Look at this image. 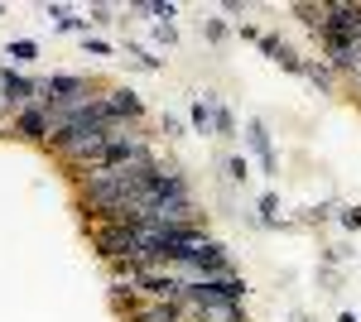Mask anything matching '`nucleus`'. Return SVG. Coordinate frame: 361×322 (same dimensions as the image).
Returning <instances> with one entry per match:
<instances>
[{"instance_id":"nucleus-1","label":"nucleus","mask_w":361,"mask_h":322,"mask_svg":"<svg viewBox=\"0 0 361 322\" xmlns=\"http://www.w3.org/2000/svg\"><path fill=\"white\" fill-rule=\"evenodd\" d=\"M49 130H54V125H49V111H44V106H29V111L15 116V135H20V140L49 144Z\"/></svg>"},{"instance_id":"nucleus-2","label":"nucleus","mask_w":361,"mask_h":322,"mask_svg":"<svg viewBox=\"0 0 361 322\" xmlns=\"http://www.w3.org/2000/svg\"><path fill=\"white\" fill-rule=\"evenodd\" d=\"M44 87H49V106H54V101H68V97L92 92V82L78 78V73H54V78H44Z\"/></svg>"},{"instance_id":"nucleus-3","label":"nucleus","mask_w":361,"mask_h":322,"mask_svg":"<svg viewBox=\"0 0 361 322\" xmlns=\"http://www.w3.org/2000/svg\"><path fill=\"white\" fill-rule=\"evenodd\" d=\"M255 44H260V49H265V54L275 58L279 68H284V73H304V58L294 54V49H289V44H279L275 34H265V29H255Z\"/></svg>"},{"instance_id":"nucleus-4","label":"nucleus","mask_w":361,"mask_h":322,"mask_svg":"<svg viewBox=\"0 0 361 322\" xmlns=\"http://www.w3.org/2000/svg\"><path fill=\"white\" fill-rule=\"evenodd\" d=\"M250 149L260 154V163H265V173H275V154H270V140H265V130H260V120H250Z\"/></svg>"},{"instance_id":"nucleus-5","label":"nucleus","mask_w":361,"mask_h":322,"mask_svg":"<svg viewBox=\"0 0 361 322\" xmlns=\"http://www.w3.org/2000/svg\"><path fill=\"white\" fill-rule=\"evenodd\" d=\"M207 111H212V130L222 135V140H231V135H236V120H231V111H226L222 101H212V97H207Z\"/></svg>"},{"instance_id":"nucleus-6","label":"nucleus","mask_w":361,"mask_h":322,"mask_svg":"<svg viewBox=\"0 0 361 322\" xmlns=\"http://www.w3.org/2000/svg\"><path fill=\"white\" fill-rule=\"evenodd\" d=\"M304 78L313 82V87H323V92H328V87H333V68H328V63H318V58H304Z\"/></svg>"},{"instance_id":"nucleus-7","label":"nucleus","mask_w":361,"mask_h":322,"mask_svg":"<svg viewBox=\"0 0 361 322\" xmlns=\"http://www.w3.org/2000/svg\"><path fill=\"white\" fill-rule=\"evenodd\" d=\"M49 20H54L58 29H87V20H78L73 10H63V5H49Z\"/></svg>"},{"instance_id":"nucleus-8","label":"nucleus","mask_w":361,"mask_h":322,"mask_svg":"<svg viewBox=\"0 0 361 322\" xmlns=\"http://www.w3.org/2000/svg\"><path fill=\"white\" fill-rule=\"evenodd\" d=\"M10 58H15V63H29V58H39V44H34V39H15V44H10Z\"/></svg>"},{"instance_id":"nucleus-9","label":"nucleus","mask_w":361,"mask_h":322,"mask_svg":"<svg viewBox=\"0 0 361 322\" xmlns=\"http://www.w3.org/2000/svg\"><path fill=\"white\" fill-rule=\"evenodd\" d=\"M193 125H197L202 135L212 130V111H207V101H197V106H193Z\"/></svg>"},{"instance_id":"nucleus-10","label":"nucleus","mask_w":361,"mask_h":322,"mask_svg":"<svg viewBox=\"0 0 361 322\" xmlns=\"http://www.w3.org/2000/svg\"><path fill=\"white\" fill-rule=\"evenodd\" d=\"M202 34L217 44V39H226V25H222V20H202Z\"/></svg>"},{"instance_id":"nucleus-11","label":"nucleus","mask_w":361,"mask_h":322,"mask_svg":"<svg viewBox=\"0 0 361 322\" xmlns=\"http://www.w3.org/2000/svg\"><path fill=\"white\" fill-rule=\"evenodd\" d=\"M87 49H92L97 58H106V54H111V44H102V39H92V34H87Z\"/></svg>"},{"instance_id":"nucleus-12","label":"nucleus","mask_w":361,"mask_h":322,"mask_svg":"<svg viewBox=\"0 0 361 322\" xmlns=\"http://www.w3.org/2000/svg\"><path fill=\"white\" fill-rule=\"evenodd\" d=\"M0 15H5V5H0Z\"/></svg>"}]
</instances>
